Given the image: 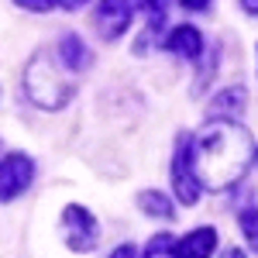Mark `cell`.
<instances>
[{
  "mask_svg": "<svg viewBox=\"0 0 258 258\" xmlns=\"http://www.w3.org/2000/svg\"><path fill=\"white\" fill-rule=\"evenodd\" d=\"M224 258H244V251H241V248H227V251H224Z\"/></svg>",
  "mask_w": 258,
  "mask_h": 258,
  "instance_id": "d6986e66",
  "label": "cell"
},
{
  "mask_svg": "<svg viewBox=\"0 0 258 258\" xmlns=\"http://www.w3.org/2000/svg\"><path fill=\"white\" fill-rule=\"evenodd\" d=\"M179 4H182L186 11H207V7H210V0H179Z\"/></svg>",
  "mask_w": 258,
  "mask_h": 258,
  "instance_id": "9a60e30c",
  "label": "cell"
},
{
  "mask_svg": "<svg viewBox=\"0 0 258 258\" xmlns=\"http://www.w3.org/2000/svg\"><path fill=\"white\" fill-rule=\"evenodd\" d=\"M110 258H135V248H131V244H120V248H117Z\"/></svg>",
  "mask_w": 258,
  "mask_h": 258,
  "instance_id": "2e32d148",
  "label": "cell"
},
{
  "mask_svg": "<svg viewBox=\"0 0 258 258\" xmlns=\"http://www.w3.org/2000/svg\"><path fill=\"white\" fill-rule=\"evenodd\" d=\"M31 179H35V162L28 159V155H7V159L0 162V200H14L21 197L28 186H31Z\"/></svg>",
  "mask_w": 258,
  "mask_h": 258,
  "instance_id": "5b68a950",
  "label": "cell"
},
{
  "mask_svg": "<svg viewBox=\"0 0 258 258\" xmlns=\"http://www.w3.org/2000/svg\"><path fill=\"white\" fill-rule=\"evenodd\" d=\"M141 210H148V214H155V217H172V200L165 197V193H155V189H148V193H141Z\"/></svg>",
  "mask_w": 258,
  "mask_h": 258,
  "instance_id": "30bf717a",
  "label": "cell"
},
{
  "mask_svg": "<svg viewBox=\"0 0 258 258\" xmlns=\"http://www.w3.org/2000/svg\"><path fill=\"white\" fill-rule=\"evenodd\" d=\"M217 248V231L214 227H197L193 234H186L182 241H176L179 258H210Z\"/></svg>",
  "mask_w": 258,
  "mask_h": 258,
  "instance_id": "52a82bcc",
  "label": "cell"
},
{
  "mask_svg": "<svg viewBox=\"0 0 258 258\" xmlns=\"http://www.w3.org/2000/svg\"><path fill=\"white\" fill-rule=\"evenodd\" d=\"M165 7H169V0H100L97 28H100L103 38H117V35L127 31L131 18H135L138 11H145V14H148V31H145L141 45H145V41L152 45L155 31L165 24Z\"/></svg>",
  "mask_w": 258,
  "mask_h": 258,
  "instance_id": "7a4b0ae2",
  "label": "cell"
},
{
  "mask_svg": "<svg viewBox=\"0 0 258 258\" xmlns=\"http://www.w3.org/2000/svg\"><path fill=\"white\" fill-rule=\"evenodd\" d=\"M145 258H179L176 255V238L172 234H155L145 248Z\"/></svg>",
  "mask_w": 258,
  "mask_h": 258,
  "instance_id": "7c38bea8",
  "label": "cell"
},
{
  "mask_svg": "<svg viewBox=\"0 0 258 258\" xmlns=\"http://www.w3.org/2000/svg\"><path fill=\"white\" fill-rule=\"evenodd\" d=\"M62 7H69V11H76V7H83V4H86V0H59Z\"/></svg>",
  "mask_w": 258,
  "mask_h": 258,
  "instance_id": "e0dca14e",
  "label": "cell"
},
{
  "mask_svg": "<svg viewBox=\"0 0 258 258\" xmlns=\"http://www.w3.org/2000/svg\"><path fill=\"white\" fill-rule=\"evenodd\" d=\"M241 4H244V11H248V14H258V0H241Z\"/></svg>",
  "mask_w": 258,
  "mask_h": 258,
  "instance_id": "ac0fdd59",
  "label": "cell"
},
{
  "mask_svg": "<svg viewBox=\"0 0 258 258\" xmlns=\"http://www.w3.org/2000/svg\"><path fill=\"white\" fill-rule=\"evenodd\" d=\"M59 59L66 69H86L90 66V52H86V45H83L76 35H66V38L59 41Z\"/></svg>",
  "mask_w": 258,
  "mask_h": 258,
  "instance_id": "9c48e42d",
  "label": "cell"
},
{
  "mask_svg": "<svg viewBox=\"0 0 258 258\" xmlns=\"http://www.w3.org/2000/svg\"><path fill=\"white\" fill-rule=\"evenodd\" d=\"M24 86H28V97L35 100L38 107H45V110H59V107H66V100L73 97V86L62 80L59 69L45 59V55H38V59L28 66Z\"/></svg>",
  "mask_w": 258,
  "mask_h": 258,
  "instance_id": "3957f363",
  "label": "cell"
},
{
  "mask_svg": "<svg viewBox=\"0 0 258 258\" xmlns=\"http://www.w3.org/2000/svg\"><path fill=\"white\" fill-rule=\"evenodd\" d=\"M251 159H255L251 135L234 120H210L193 141V172H197L200 189L207 186L210 193L234 186L248 172Z\"/></svg>",
  "mask_w": 258,
  "mask_h": 258,
  "instance_id": "6da1fadb",
  "label": "cell"
},
{
  "mask_svg": "<svg viewBox=\"0 0 258 258\" xmlns=\"http://www.w3.org/2000/svg\"><path fill=\"white\" fill-rule=\"evenodd\" d=\"M172 186H176V197L182 203H197L200 200V182L193 172V138L176 141V155H172Z\"/></svg>",
  "mask_w": 258,
  "mask_h": 258,
  "instance_id": "277c9868",
  "label": "cell"
},
{
  "mask_svg": "<svg viewBox=\"0 0 258 258\" xmlns=\"http://www.w3.org/2000/svg\"><path fill=\"white\" fill-rule=\"evenodd\" d=\"M62 231H66V244L73 251H90L97 244V220H93V214H86L83 207H66Z\"/></svg>",
  "mask_w": 258,
  "mask_h": 258,
  "instance_id": "8992f818",
  "label": "cell"
},
{
  "mask_svg": "<svg viewBox=\"0 0 258 258\" xmlns=\"http://www.w3.org/2000/svg\"><path fill=\"white\" fill-rule=\"evenodd\" d=\"M21 7H28V11H38V14H45V11H52L59 0H18Z\"/></svg>",
  "mask_w": 258,
  "mask_h": 258,
  "instance_id": "5bb4252c",
  "label": "cell"
},
{
  "mask_svg": "<svg viewBox=\"0 0 258 258\" xmlns=\"http://www.w3.org/2000/svg\"><path fill=\"white\" fill-rule=\"evenodd\" d=\"M244 107V90L234 86V90H224L217 100H214V114H238Z\"/></svg>",
  "mask_w": 258,
  "mask_h": 258,
  "instance_id": "8fae6325",
  "label": "cell"
},
{
  "mask_svg": "<svg viewBox=\"0 0 258 258\" xmlns=\"http://www.w3.org/2000/svg\"><path fill=\"white\" fill-rule=\"evenodd\" d=\"M165 48L176 52V55H182V59H200V52H203V35H200L197 28H189V24H179V28H172V35L165 38Z\"/></svg>",
  "mask_w": 258,
  "mask_h": 258,
  "instance_id": "ba28073f",
  "label": "cell"
},
{
  "mask_svg": "<svg viewBox=\"0 0 258 258\" xmlns=\"http://www.w3.org/2000/svg\"><path fill=\"white\" fill-rule=\"evenodd\" d=\"M241 231H244V238H248V244H251V248L258 251V210H255V207L241 214Z\"/></svg>",
  "mask_w": 258,
  "mask_h": 258,
  "instance_id": "4fadbf2b",
  "label": "cell"
}]
</instances>
